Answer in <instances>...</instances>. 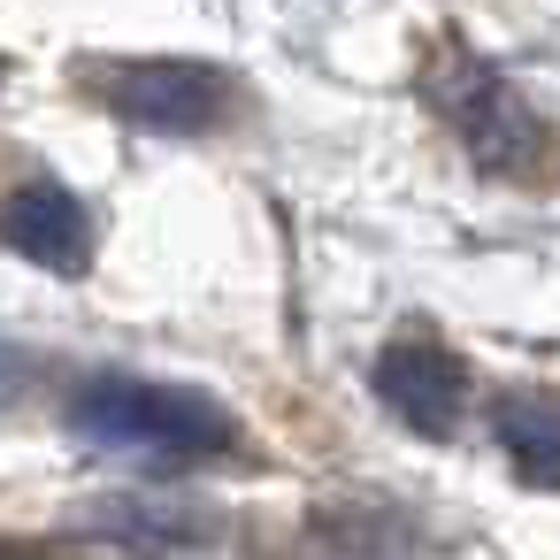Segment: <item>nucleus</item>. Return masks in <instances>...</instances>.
I'll use <instances>...</instances> for the list:
<instances>
[{
  "mask_svg": "<svg viewBox=\"0 0 560 560\" xmlns=\"http://www.w3.org/2000/svg\"><path fill=\"white\" fill-rule=\"evenodd\" d=\"M70 430L85 445H131V453H231V415L185 384L154 376H93L70 392Z\"/></svg>",
  "mask_w": 560,
  "mask_h": 560,
  "instance_id": "1",
  "label": "nucleus"
},
{
  "mask_svg": "<svg viewBox=\"0 0 560 560\" xmlns=\"http://www.w3.org/2000/svg\"><path fill=\"white\" fill-rule=\"evenodd\" d=\"M430 101L445 108V124L460 131V147H468L483 170H529L537 147H545L529 101H522L499 70H483V62H445V70L430 78Z\"/></svg>",
  "mask_w": 560,
  "mask_h": 560,
  "instance_id": "2",
  "label": "nucleus"
},
{
  "mask_svg": "<svg viewBox=\"0 0 560 560\" xmlns=\"http://www.w3.org/2000/svg\"><path fill=\"white\" fill-rule=\"evenodd\" d=\"M108 101H116L124 124L185 139V131H208V124L223 116L231 85H223L208 62H131V70H116Z\"/></svg>",
  "mask_w": 560,
  "mask_h": 560,
  "instance_id": "3",
  "label": "nucleus"
},
{
  "mask_svg": "<svg viewBox=\"0 0 560 560\" xmlns=\"http://www.w3.org/2000/svg\"><path fill=\"white\" fill-rule=\"evenodd\" d=\"M376 399H384L407 430L445 438V430L460 422V407H468V369H460L445 346H430V338H399V346L376 353Z\"/></svg>",
  "mask_w": 560,
  "mask_h": 560,
  "instance_id": "4",
  "label": "nucleus"
},
{
  "mask_svg": "<svg viewBox=\"0 0 560 560\" xmlns=\"http://www.w3.org/2000/svg\"><path fill=\"white\" fill-rule=\"evenodd\" d=\"M0 238H9L24 261L62 269V277H78L93 261V215H85V200L70 185H47V177L16 185L9 200H0Z\"/></svg>",
  "mask_w": 560,
  "mask_h": 560,
  "instance_id": "5",
  "label": "nucleus"
},
{
  "mask_svg": "<svg viewBox=\"0 0 560 560\" xmlns=\"http://www.w3.org/2000/svg\"><path fill=\"white\" fill-rule=\"evenodd\" d=\"M491 438L514 460L522 483L552 491L560 483V399L552 392H499L491 399Z\"/></svg>",
  "mask_w": 560,
  "mask_h": 560,
  "instance_id": "6",
  "label": "nucleus"
},
{
  "mask_svg": "<svg viewBox=\"0 0 560 560\" xmlns=\"http://www.w3.org/2000/svg\"><path fill=\"white\" fill-rule=\"evenodd\" d=\"M101 522L124 529V537H162V545H192V537H208L200 514H185V506H154V499H116V514H101Z\"/></svg>",
  "mask_w": 560,
  "mask_h": 560,
  "instance_id": "7",
  "label": "nucleus"
},
{
  "mask_svg": "<svg viewBox=\"0 0 560 560\" xmlns=\"http://www.w3.org/2000/svg\"><path fill=\"white\" fill-rule=\"evenodd\" d=\"M32 376H39V361H32L24 346H9V338H0V407H16V399L32 392Z\"/></svg>",
  "mask_w": 560,
  "mask_h": 560,
  "instance_id": "8",
  "label": "nucleus"
}]
</instances>
